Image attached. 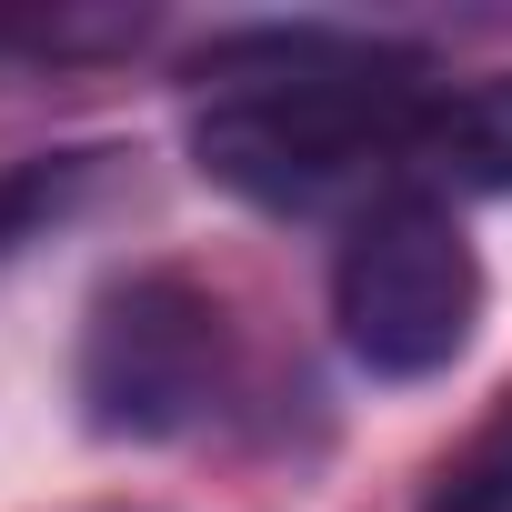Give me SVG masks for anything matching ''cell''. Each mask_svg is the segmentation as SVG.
<instances>
[{
    "instance_id": "obj_5",
    "label": "cell",
    "mask_w": 512,
    "mask_h": 512,
    "mask_svg": "<svg viewBox=\"0 0 512 512\" xmlns=\"http://www.w3.org/2000/svg\"><path fill=\"white\" fill-rule=\"evenodd\" d=\"M101 161L111 151H31L0 171V262H21L31 241H51L91 191H101Z\"/></svg>"
},
{
    "instance_id": "obj_6",
    "label": "cell",
    "mask_w": 512,
    "mask_h": 512,
    "mask_svg": "<svg viewBox=\"0 0 512 512\" xmlns=\"http://www.w3.org/2000/svg\"><path fill=\"white\" fill-rule=\"evenodd\" d=\"M422 512H512V402L472 432V452L432 482V502Z\"/></svg>"
},
{
    "instance_id": "obj_3",
    "label": "cell",
    "mask_w": 512,
    "mask_h": 512,
    "mask_svg": "<svg viewBox=\"0 0 512 512\" xmlns=\"http://www.w3.org/2000/svg\"><path fill=\"white\" fill-rule=\"evenodd\" d=\"M221 302L151 262V272H121L101 302H91V332H81V412L91 432H131V442H161V432H191L221 392Z\"/></svg>"
},
{
    "instance_id": "obj_1",
    "label": "cell",
    "mask_w": 512,
    "mask_h": 512,
    "mask_svg": "<svg viewBox=\"0 0 512 512\" xmlns=\"http://www.w3.org/2000/svg\"><path fill=\"white\" fill-rule=\"evenodd\" d=\"M191 81L211 101L191 111V161L251 211H322L382 171H422L432 81L392 41L352 31H221Z\"/></svg>"
},
{
    "instance_id": "obj_2",
    "label": "cell",
    "mask_w": 512,
    "mask_h": 512,
    "mask_svg": "<svg viewBox=\"0 0 512 512\" xmlns=\"http://www.w3.org/2000/svg\"><path fill=\"white\" fill-rule=\"evenodd\" d=\"M332 332L372 382H432L482 332V251L462 241L452 201L392 181L332 262Z\"/></svg>"
},
{
    "instance_id": "obj_4",
    "label": "cell",
    "mask_w": 512,
    "mask_h": 512,
    "mask_svg": "<svg viewBox=\"0 0 512 512\" xmlns=\"http://www.w3.org/2000/svg\"><path fill=\"white\" fill-rule=\"evenodd\" d=\"M422 171L462 181V191H512V71L462 81L432 101L422 121Z\"/></svg>"
}]
</instances>
